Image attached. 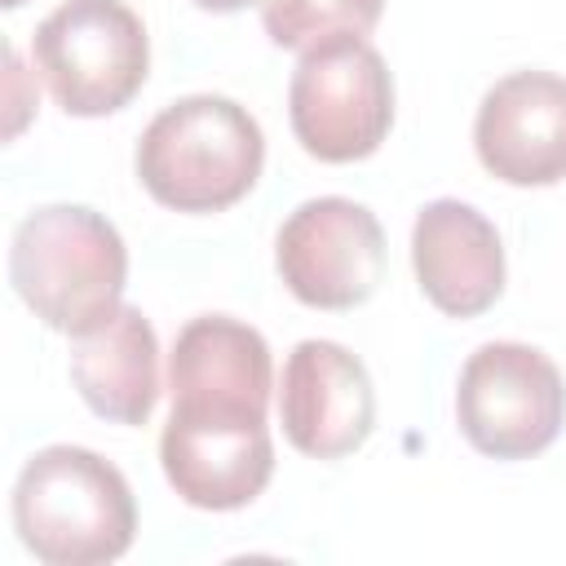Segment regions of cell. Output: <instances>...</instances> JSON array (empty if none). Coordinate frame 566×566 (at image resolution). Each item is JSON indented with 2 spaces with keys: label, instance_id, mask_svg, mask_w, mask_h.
<instances>
[{
  "label": "cell",
  "instance_id": "6da1fadb",
  "mask_svg": "<svg viewBox=\"0 0 566 566\" xmlns=\"http://www.w3.org/2000/svg\"><path fill=\"white\" fill-rule=\"evenodd\" d=\"M13 526L44 566H102L128 553L137 504L124 473L88 447H44L13 482Z\"/></svg>",
  "mask_w": 566,
  "mask_h": 566
},
{
  "label": "cell",
  "instance_id": "7a4b0ae2",
  "mask_svg": "<svg viewBox=\"0 0 566 566\" xmlns=\"http://www.w3.org/2000/svg\"><path fill=\"white\" fill-rule=\"evenodd\" d=\"M9 279L40 323L66 336H84L119 310L128 252L102 212L80 203H49L22 217L13 230Z\"/></svg>",
  "mask_w": 566,
  "mask_h": 566
},
{
  "label": "cell",
  "instance_id": "3957f363",
  "mask_svg": "<svg viewBox=\"0 0 566 566\" xmlns=\"http://www.w3.org/2000/svg\"><path fill=\"white\" fill-rule=\"evenodd\" d=\"M261 164V124L217 93L164 106L137 142V177L172 212H221L239 203L256 186Z\"/></svg>",
  "mask_w": 566,
  "mask_h": 566
},
{
  "label": "cell",
  "instance_id": "277c9868",
  "mask_svg": "<svg viewBox=\"0 0 566 566\" xmlns=\"http://www.w3.org/2000/svg\"><path fill=\"white\" fill-rule=\"evenodd\" d=\"M35 71L66 115L124 111L150 71L142 18L124 0H66L31 35Z\"/></svg>",
  "mask_w": 566,
  "mask_h": 566
},
{
  "label": "cell",
  "instance_id": "5b68a950",
  "mask_svg": "<svg viewBox=\"0 0 566 566\" xmlns=\"http://www.w3.org/2000/svg\"><path fill=\"white\" fill-rule=\"evenodd\" d=\"M296 142L323 164L367 159L394 124V80L363 35H332L301 53L287 88Z\"/></svg>",
  "mask_w": 566,
  "mask_h": 566
},
{
  "label": "cell",
  "instance_id": "8992f818",
  "mask_svg": "<svg viewBox=\"0 0 566 566\" xmlns=\"http://www.w3.org/2000/svg\"><path fill=\"white\" fill-rule=\"evenodd\" d=\"M460 433L491 460H531L566 424V385L557 363L517 340H491L469 354L455 385Z\"/></svg>",
  "mask_w": 566,
  "mask_h": 566
},
{
  "label": "cell",
  "instance_id": "52a82bcc",
  "mask_svg": "<svg viewBox=\"0 0 566 566\" xmlns=\"http://www.w3.org/2000/svg\"><path fill=\"white\" fill-rule=\"evenodd\" d=\"M159 460L172 491L195 509H243L274 473V442L261 407L172 398L159 433Z\"/></svg>",
  "mask_w": 566,
  "mask_h": 566
},
{
  "label": "cell",
  "instance_id": "ba28073f",
  "mask_svg": "<svg viewBox=\"0 0 566 566\" xmlns=\"http://www.w3.org/2000/svg\"><path fill=\"white\" fill-rule=\"evenodd\" d=\"M274 265L301 305L354 310L385 279V230L354 199H305L279 226Z\"/></svg>",
  "mask_w": 566,
  "mask_h": 566
},
{
  "label": "cell",
  "instance_id": "9c48e42d",
  "mask_svg": "<svg viewBox=\"0 0 566 566\" xmlns=\"http://www.w3.org/2000/svg\"><path fill=\"white\" fill-rule=\"evenodd\" d=\"M279 420L301 455L340 460L358 451L376 424L367 367L336 340H301L283 363Z\"/></svg>",
  "mask_w": 566,
  "mask_h": 566
},
{
  "label": "cell",
  "instance_id": "30bf717a",
  "mask_svg": "<svg viewBox=\"0 0 566 566\" xmlns=\"http://www.w3.org/2000/svg\"><path fill=\"white\" fill-rule=\"evenodd\" d=\"M473 146L491 177L509 186H553L566 177V80L513 71L478 106Z\"/></svg>",
  "mask_w": 566,
  "mask_h": 566
},
{
  "label": "cell",
  "instance_id": "8fae6325",
  "mask_svg": "<svg viewBox=\"0 0 566 566\" xmlns=\"http://www.w3.org/2000/svg\"><path fill=\"white\" fill-rule=\"evenodd\" d=\"M411 265L420 292L451 318L491 310L504 292V248L495 226L460 199H433L411 226Z\"/></svg>",
  "mask_w": 566,
  "mask_h": 566
},
{
  "label": "cell",
  "instance_id": "7c38bea8",
  "mask_svg": "<svg viewBox=\"0 0 566 566\" xmlns=\"http://www.w3.org/2000/svg\"><path fill=\"white\" fill-rule=\"evenodd\" d=\"M71 380L80 398L115 424H146L159 398V340L137 305H119L106 323L75 336Z\"/></svg>",
  "mask_w": 566,
  "mask_h": 566
},
{
  "label": "cell",
  "instance_id": "4fadbf2b",
  "mask_svg": "<svg viewBox=\"0 0 566 566\" xmlns=\"http://www.w3.org/2000/svg\"><path fill=\"white\" fill-rule=\"evenodd\" d=\"M385 0H261V27L279 49H314L332 35H367Z\"/></svg>",
  "mask_w": 566,
  "mask_h": 566
},
{
  "label": "cell",
  "instance_id": "5bb4252c",
  "mask_svg": "<svg viewBox=\"0 0 566 566\" xmlns=\"http://www.w3.org/2000/svg\"><path fill=\"white\" fill-rule=\"evenodd\" d=\"M199 9H212V13H234V9H243V4H252V0H195Z\"/></svg>",
  "mask_w": 566,
  "mask_h": 566
},
{
  "label": "cell",
  "instance_id": "9a60e30c",
  "mask_svg": "<svg viewBox=\"0 0 566 566\" xmlns=\"http://www.w3.org/2000/svg\"><path fill=\"white\" fill-rule=\"evenodd\" d=\"M18 4H22V0H4V9H18Z\"/></svg>",
  "mask_w": 566,
  "mask_h": 566
}]
</instances>
